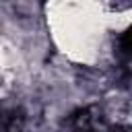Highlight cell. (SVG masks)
Instances as JSON below:
<instances>
[{
    "mask_svg": "<svg viewBox=\"0 0 132 132\" xmlns=\"http://www.w3.org/2000/svg\"><path fill=\"white\" fill-rule=\"evenodd\" d=\"M70 132H93L95 130V116H91L89 109H78L68 120Z\"/></svg>",
    "mask_w": 132,
    "mask_h": 132,
    "instance_id": "obj_1",
    "label": "cell"
},
{
    "mask_svg": "<svg viewBox=\"0 0 132 132\" xmlns=\"http://www.w3.org/2000/svg\"><path fill=\"white\" fill-rule=\"evenodd\" d=\"M118 52L124 56H132V25L118 37Z\"/></svg>",
    "mask_w": 132,
    "mask_h": 132,
    "instance_id": "obj_2",
    "label": "cell"
},
{
    "mask_svg": "<svg viewBox=\"0 0 132 132\" xmlns=\"http://www.w3.org/2000/svg\"><path fill=\"white\" fill-rule=\"evenodd\" d=\"M6 132H19V130H6Z\"/></svg>",
    "mask_w": 132,
    "mask_h": 132,
    "instance_id": "obj_3",
    "label": "cell"
}]
</instances>
